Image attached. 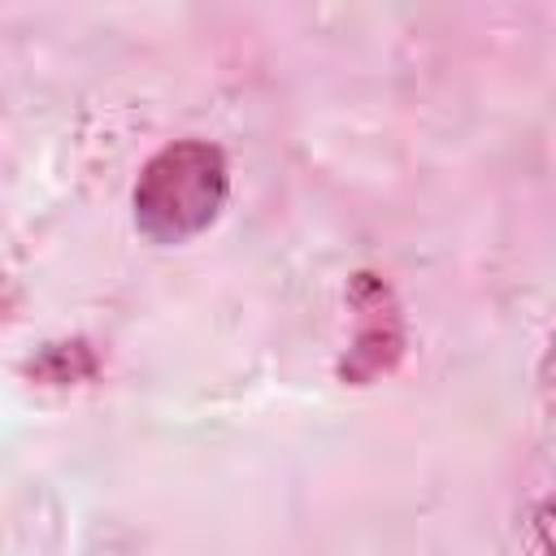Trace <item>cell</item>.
Listing matches in <instances>:
<instances>
[{
  "label": "cell",
  "mask_w": 556,
  "mask_h": 556,
  "mask_svg": "<svg viewBox=\"0 0 556 556\" xmlns=\"http://www.w3.org/2000/svg\"><path fill=\"white\" fill-rule=\"evenodd\" d=\"M230 195V165L226 152L208 139H174L156 148L130 191L135 230L148 243L174 248L195 235H204Z\"/></svg>",
  "instance_id": "6da1fadb"
},
{
  "label": "cell",
  "mask_w": 556,
  "mask_h": 556,
  "mask_svg": "<svg viewBox=\"0 0 556 556\" xmlns=\"http://www.w3.org/2000/svg\"><path fill=\"white\" fill-rule=\"evenodd\" d=\"M348 308L356 313V334H352V348L339 361V378L352 382V387H369L374 378H382L400 365V356H404V317H400L395 291L369 269L352 274Z\"/></svg>",
  "instance_id": "7a4b0ae2"
},
{
  "label": "cell",
  "mask_w": 556,
  "mask_h": 556,
  "mask_svg": "<svg viewBox=\"0 0 556 556\" xmlns=\"http://www.w3.org/2000/svg\"><path fill=\"white\" fill-rule=\"evenodd\" d=\"M534 543L543 547V552H556V491L534 508Z\"/></svg>",
  "instance_id": "3957f363"
},
{
  "label": "cell",
  "mask_w": 556,
  "mask_h": 556,
  "mask_svg": "<svg viewBox=\"0 0 556 556\" xmlns=\"http://www.w3.org/2000/svg\"><path fill=\"white\" fill-rule=\"evenodd\" d=\"M539 400L556 417V334H552V343H547V352L539 361Z\"/></svg>",
  "instance_id": "277c9868"
}]
</instances>
